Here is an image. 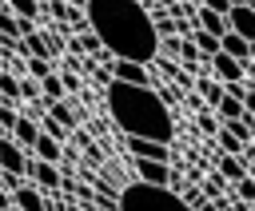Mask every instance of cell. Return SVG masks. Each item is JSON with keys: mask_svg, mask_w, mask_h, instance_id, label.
<instances>
[{"mask_svg": "<svg viewBox=\"0 0 255 211\" xmlns=\"http://www.w3.org/2000/svg\"><path fill=\"white\" fill-rule=\"evenodd\" d=\"M219 175H223V179H231V183H239V179L247 175L243 155H219Z\"/></svg>", "mask_w": 255, "mask_h": 211, "instance_id": "18", "label": "cell"}, {"mask_svg": "<svg viewBox=\"0 0 255 211\" xmlns=\"http://www.w3.org/2000/svg\"><path fill=\"white\" fill-rule=\"evenodd\" d=\"M28 155H32V159H44V163H60V155H64V143L40 131V139H36V147H32Z\"/></svg>", "mask_w": 255, "mask_h": 211, "instance_id": "14", "label": "cell"}, {"mask_svg": "<svg viewBox=\"0 0 255 211\" xmlns=\"http://www.w3.org/2000/svg\"><path fill=\"white\" fill-rule=\"evenodd\" d=\"M16 119H20V111L12 107V104H0V127L12 135V127H16Z\"/></svg>", "mask_w": 255, "mask_h": 211, "instance_id": "30", "label": "cell"}, {"mask_svg": "<svg viewBox=\"0 0 255 211\" xmlns=\"http://www.w3.org/2000/svg\"><path fill=\"white\" fill-rule=\"evenodd\" d=\"M235 195H239V199L251 207V203H255V175H243V179L235 183Z\"/></svg>", "mask_w": 255, "mask_h": 211, "instance_id": "27", "label": "cell"}, {"mask_svg": "<svg viewBox=\"0 0 255 211\" xmlns=\"http://www.w3.org/2000/svg\"><path fill=\"white\" fill-rule=\"evenodd\" d=\"M195 28L199 32H207V36H215V40H223L231 28H227V16H219V12H211V8H195Z\"/></svg>", "mask_w": 255, "mask_h": 211, "instance_id": "12", "label": "cell"}, {"mask_svg": "<svg viewBox=\"0 0 255 211\" xmlns=\"http://www.w3.org/2000/svg\"><path fill=\"white\" fill-rule=\"evenodd\" d=\"M191 44H195V52H199V60H207V64H211V60H215V56L223 52V44H219L215 36H207V32H199V28L191 32Z\"/></svg>", "mask_w": 255, "mask_h": 211, "instance_id": "16", "label": "cell"}, {"mask_svg": "<svg viewBox=\"0 0 255 211\" xmlns=\"http://www.w3.org/2000/svg\"><path fill=\"white\" fill-rule=\"evenodd\" d=\"M219 187H223V175L215 171V175H207V183H203V195H207V199H219Z\"/></svg>", "mask_w": 255, "mask_h": 211, "instance_id": "31", "label": "cell"}, {"mask_svg": "<svg viewBox=\"0 0 255 211\" xmlns=\"http://www.w3.org/2000/svg\"><path fill=\"white\" fill-rule=\"evenodd\" d=\"M135 175H139V183L167 187L175 171H171V163H159V159H135Z\"/></svg>", "mask_w": 255, "mask_h": 211, "instance_id": "7", "label": "cell"}, {"mask_svg": "<svg viewBox=\"0 0 255 211\" xmlns=\"http://www.w3.org/2000/svg\"><path fill=\"white\" fill-rule=\"evenodd\" d=\"M120 211H195L183 203V195L167 191V187H151V183H131L120 191Z\"/></svg>", "mask_w": 255, "mask_h": 211, "instance_id": "3", "label": "cell"}, {"mask_svg": "<svg viewBox=\"0 0 255 211\" xmlns=\"http://www.w3.org/2000/svg\"><path fill=\"white\" fill-rule=\"evenodd\" d=\"M28 76H32V80H44V76H52V60H40V56H32V60H28Z\"/></svg>", "mask_w": 255, "mask_h": 211, "instance_id": "28", "label": "cell"}, {"mask_svg": "<svg viewBox=\"0 0 255 211\" xmlns=\"http://www.w3.org/2000/svg\"><path fill=\"white\" fill-rule=\"evenodd\" d=\"M195 123H199V131H207V135H219V127H223V123H219V119H211V115H199Z\"/></svg>", "mask_w": 255, "mask_h": 211, "instance_id": "32", "label": "cell"}, {"mask_svg": "<svg viewBox=\"0 0 255 211\" xmlns=\"http://www.w3.org/2000/svg\"><path fill=\"white\" fill-rule=\"evenodd\" d=\"M191 4H195V8H199V4H203V0H191Z\"/></svg>", "mask_w": 255, "mask_h": 211, "instance_id": "38", "label": "cell"}, {"mask_svg": "<svg viewBox=\"0 0 255 211\" xmlns=\"http://www.w3.org/2000/svg\"><path fill=\"white\" fill-rule=\"evenodd\" d=\"M20 100V80L12 72H0V104H16Z\"/></svg>", "mask_w": 255, "mask_h": 211, "instance_id": "22", "label": "cell"}, {"mask_svg": "<svg viewBox=\"0 0 255 211\" xmlns=\"http://www.w3.org/2000/svg\"><path fill=\"white\" fill-rule=\"evenodd\" d=\"M108 115L116 119V127L124 135H135V139L171 143V135H175V119H171L167 100L151 88H139V84L112 80L108 84Z\"/></svg>", "mask_w": 255, "mask_h": 211, "instance_id": "2", "label": "cell"}, {"mask_svg": "<svg viewBox=\"0 0 255 211\" xmlns=\"http://www.w3.org/2000/svg\"><path fill=\"white\" fill-rule=\"evenodd\" d=\"M243 111H247V115H255V84H251V88H247V96H243Z\"/></svg>", "mask_w": 255, "mask_h": 211, "instance_id": "34", "label": "cell"}, {"mask_svg": "<svg viewBox=\"0 0 255 211\" xmlns=\"http://www.w3.org/2000/svg\"><path fill=\"white\" fill-rule=\"evenodd\" d=\"M0 171H8V175H28V151H24L12 135L0 139Z\"/></svg>", "mask_w": 255, "mask_h": 211, "instance_id": "4", "label": "cell"}, {"mask_svg": "<svg viewBox=\"0 0 255 211\" xmlns=\"http://www.w3.org/2000/svg\"><path fill=\"white\" fill-rule=\"evenodd\" d=\"M243 163H247V175H255V147L243 151Z\"/></svg>", "mask_w": 255, "mask_h": 211, "instance_id": "36", "label": "cell"}, {"mask_svg": "<svg viewBox=\"0 0 255 211\" xmlns=\"http://www.w3.org/2000/svg\"><path fill=\"white\" fill-rule=\"evenodd\" d=\"M195 92H199V100H203V104H211V107H219V100L227 96V92H223V84H219L215 76H199V80H195Z\"/></svg>", "mask_w": 255, "mask_h": 211, "instance_id": "15", "label": "cell"}, {"mask_svg": "<svg viewBox=\"0 0 255 211\" xmlns=\"http://www.w3.org/2000/svg\"><path fill=\"white\" fill-rule=\"evenodd\" d=\"M215 143H219V155H243V151H247V143H239V139H235L227 127H219Z\"/></svg>", "mask_w": 255, "mask_h": 211, "instance_id": "21", "label": "cell"}, {"mask_svg": "<svg viewBox=\"0 0 255 211\" xmlns=\"http://www.w3.org/2000/svg\"><path fill=\"white\" fill-rule=\"evenodd\" d=\"M12 203H16L20 211H52L48 199H44V191H40L36 183H20V187L12 191Z\"/></svg>", "mask_w": 255, "mask_h": 211, "instance_id": "11", "label": "cell"}, {"mask_svg": "<svg viewBox=\"0 0 255 211\" xmlns=\"http://www.w3.org/2000/svg\"><path fill=\"white\" fill-rule=\"evenodd\" d=\"M223 127H227V131H231L239 143H251V135H255V127L247 123V115H243V119H231V123H223Z\"/></svg>", "mask_w": 255, "mask_h": 211, "instance_id": "24", "label": "cell"}, {"mask_svg": "<svg viewBox=\"0 0 255 211\" xmlns=\"http://www.w3.org/2000/svg\"><path fill=\"white\" fill-rule=\"evenodd\" d=\"M155 32H159V36H171L175 24H171V20H155Z\"/></svg>", "mask_w": 255, "mask_h": 211, "instance_id": "35", "label": "cell"}, {"mask_svg": "<svg viewBox=\"0 0 255 211\" xmlns=\"http://www.w3.org/2000/svg\"><path fill=\"white\" fill-rule=\"evenodd\" d=\"M88 24L100 36V44L116 60L151 64L159 56V32L155 20L139 0H88Z\"/></svg>", "mask_w": 255, "mask_h": 211, "instance_id": "1", "label": "cell"}, {"mask_svg": "<svg viewBox=\"0 0 255 211\" xmlns=\"http://www.w3.org/2000/svg\"><path fill=\"white\" fill-rule=\"evenodd\" d=\"M12 139H16L24 151H32V147H36V139H40V123H36L32 115H20V119H16V127H12Z\"/></svg>", "mask_w": 255, "mask_h": 211, "instance_id": "13", "label": "cell"}, {"mask_svg": "<svg viewBox=\"0 0 255 211\" xmlns=\"http://www.w3.org/2000/svg\"><path fill=\"white\" fill-rule=\"evenodd\" d=\"M227 28L235 36H243L247 44H255V4H239L227 12Z\"/></svg>", "mask_w": 255, "mask_h": 211, "instance_id": "8", "label": "cell"}, {"mask_svg": "<svg viewBox=\"0 0 255 211\" xmlns=\"http://www.w3.org/2000/svg\"><path fill=\"white\" fill-rule=\"evenodd\" d=\"M251 4H255V0H251Z\"/></svg>", "mask_w": 255, "mask_h": 211, "instance_id": "40", "label": "cell"}, {"mask_svg": "<svg viewBox=\"0 0 255 211\" xmlns=\"http://www.w3.org/2000/svg\"><path fill=\"white\" fill-rule=\"evenodd\" d=\"M28 175H32V183L40 187V191H56L64 179H60V171H56V163H44V159H32L28 155Z\"/></svg>", "mask_w": 255, "mask_h": 211, "instance_id": "10", "label": "cell"}, {"mask_svg": "<svg viewBox=\"0 0 255 211\" xmlns=\"http://www.w3.org/2000/svg\"><path fill=\"white\" fill-rule=\"evenodd\" d=\"M40 131H44V135H52V139H60V143H64V135H68V131H72V127H64V123H60V119H52V115H44V123H40Z\"/></svg>", "mask_w": 255, "mask_h": 211, "instance_id": "26", "label": "cell"}, {"mask_svg": "<svg viewBox=\"0 0 255 211\" xmlns=\"http://www.w3.org/2000/svg\"><path fill=\"white\" fill-rule=\"evenodd\" d=\"M64 88H68V84H64V76H44V80H40V96H44L48 104L64 100Z\"/></svg>", "mask_w": 255, "mask_h": 211, "instance_id": "20", "label": "cell"}, {"mask_svg": "<svg viewBox=\"0 0 255 211\" xmlns=\"http://www.w3.org/2000/svg\"><path fill=\"white\" fill-rule=\"evenodd\" d=\"M179 195H183V203H187V207H195V211H199V207L207 203V195H203V187H183Z\"/></svg>", "mask_w": 255, "mask_h": 211, "instance_id": "29", "label": "cell"}, {"mask_svg": "<svg viewBox=\"0 0 255 211\" xmlns=\"http://www.w3.org/2000/svg\"><path fill=\"white\" fill-rule=\"evenodd\" d=\"M215 111H219V123H231V119H243V115H247V111H243V100H235V96H223Z\"/></svg>", "mask_w": 255, "mask_h": 211, "instance_id": "19", "label": "cell"}, {"mask_svg": "<svg viewBox=\"0 0 255 211\" xmlns=\"http://www.w3.org/2000/svg\"><path fill=\"white\" fill-rule=\"evenodd\" d=\"M207 68H211V76H215L219 84H235V80H247V64H239V60H235V56H227V52H219V56H215Z\"/></svg>", "mask_w": 255, "mask_h": 211, "instance_id": "5", "label": "cell"}, {"mask_svg": "<svg viewBox=\"0 0 255 211\" xmlns=\"http://www.w3.org/2000/svg\"><path fill=\"white\" fill-rule=\"evenodd\" d=\"M128 151H131L135 159H159V163H171V147L159 143V139H135V135H128Z\"/></svg>", "mask_w": 255, "mask_h": 211, "instance_id": "9", "label": "cell"}, {"mask_svg": "<svg viewBox=\"0 0 255 211\" xmlns=\"http://www.w3.org/2000/svg\"><path fill=\"white\" fill-rule=\"evenodd\" d=\"M108 72H112V80H120V84H139V88H147V84H151V76H147V64L112 60V64H108Z\"/></svg>", "mask_w": 255, "mask_h": 211, "instance_id": "6", "label": "cell"}, {"mask_svg": "<svg viewBox=\"0 0 255 211\" xmlns=\"http://www.w3.org/2000/svg\"><path fill=\"white\" fill-rule=\"evenodd\" d=\"M199 8H211V12H219V16H227V12H231V0H203Z\"/></svg>", "mask_w": 255, "mask_h": 211, "instance_id": "33", "label": "cell"}, {"mask_svg": "<svg viewBox=\"0 0 255 211\" xmlns=\"http://www.w3.org/2000/svg\"><path fill=\"white\" fill-rule=\"evenodd\" d=\"M36 4H40V8H48V0H36Z\"/></svg>", "mask_w": 255, "mask_h": 211, "instance_id": "37", "label": "cell"}, {"mask_svg": "<svg viewBox=\"0 0 255 211\" xmlns=\"http://www.w3.org/2000/svg\"><path fill=\"white\" fill-rule=\"evenodd\" d=\"M48 115H52V119H60L64 127H72V123H76V115H72V107H68L64 100H56V104H48Z\"/></svg>", "mask_w": 255, "mask_h": 211, "instance_id": "25", "label": "cell"}, {"mask_svg": "<svg viewBox=\"0 0 255 211\" xmlns=\"http://www.w3.org/2000/svg\"><path fill=\"white\" fill-rule=\"evenodd\" d=\"M251 211H255V203H251Z\"/></svg>", "mask_w": 255, "mask_h": 211, "instance_id": "39", "label": "cell"}, {"mask_svg": "<svg viewBox=\"0 0 255 211\" xmlns=\"http://www.w3.org/2000/svg\"><path fill=\"white\" fill-rule=\"evenodd\" d=\"M219 44H223V52H227V56H235L239 64H251V44H247L243 36H235V32H227V36H223Z\"/></svg>", "mask_w": 255, "mask_h": 211, "instance_id": "17", "label": "cell"}, {"mask_svg": "<svg viewBox=\"0 0 255 211\" xmlns=\"http://www.w3.org/2000/svg\"><path fill=\"white\" fill-rule=\"evenodd\" d=\"M8 12H12V16H20V20H36L44 8H40L36 0H8Z\"/></svg>", "mask_w": 255, "mask_h": 211, "instance_id": "23", "label": "cell"}]
</instances>
